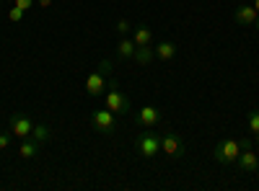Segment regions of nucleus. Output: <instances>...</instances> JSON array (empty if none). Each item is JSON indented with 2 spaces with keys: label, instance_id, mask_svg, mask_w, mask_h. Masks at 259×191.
Instances as JSON below:
<instances>
[{
  "label": "nucleus",
  "instance_id": "obj_1",
  "mask_svg": "<svg viewBox=\"0 0 259 191\" xmlns=\"http://www.w3.org/2000/svg\"><path fill=\"white\" fill-rule=\"evenodd\" d=\"M106 109L114 111V116H124L130 114V98L117 88V80L109 78V93H106Z\"/></svg>",
  "mask_w": 259,
  "mask_h": 191
},
{
  "label": "nucleus",
  "instance_id": "obj_2",
  "mask_svg": "<svg viewBox=\"0 0 259 191\" xmlns=\"http://www.w3.org/2000/svg\"><path fill=\"white\" fill-rule=\"evenodd\" d=\"M239 153H241L239 140H221L218 145H215V150H212V158L218 160L221 165H231V163H236Z\"/></svg>",
  "mask_w": 259,
  "mask_h": 191
},
{
  "label": "nucleus",
  "instance_id": "obj_3",
  "mask_svg": "<svg viewBox=\"0 0 259 191\" xmlns=\"http://www.w3.org/2000/svg\"><path fill=\"white\" fill-rule=\"evenodd\" d=\"M161 153H166L171 160H179V158H184V153H187V145H184L182 135H177V132H166V135L161 137Z\"/></svg>",
  "mask_w": 259,
  "mask_h": 191
},
{
  "label": "nucleus",
  "instance_id": "obj_4",
  "mask_svg": "<svg viewBox=\"0 0 259 191\" xmlns=\"http://www.w3.org/2000/svg\"><path fill=\"white\" fill-rule=\"evenodd\" d=\"M135 147L143 158H156L161 153V135L156 132H143L138 140H135Z\"/></svg>",
  "mask_w": 259,
  "mask_h": 191
},
{
  "label": "nucleus",
  "instance_id": "obj_5",
  "mask_svg": "<svg viewBox=\"0 0 259 191\" xmlns=\"http://www.w3.org/2000/svg\"><path fill=\"white\" fill-rule=\"evenodd\" d=\"M91 124H94V130H96V132H101V135H112V132L117 130L114 111H109V109L94 111V114H91Z\"/></svg>",
  "mask_w": 259,
  "mask_h": 191
},
{
  "label": "nucleus",
  "instance_id": "obj_6",
  "mask_svg": "<svg viewBox=\"0 0 259 191\" xmlns=\"http://www.w3.org/2000/svg\"><path fill=\"white\" fill-rule=\"evenodd\" d=\"M8 124H11V135H16V137H31L34 121H31V119H29L26 114H21V111L11 114Z\"/></svg>",
  "mask_w": 259,
  "mask_h": 191
},
{
  "label": "nucleus",
  "instance_id": "obj_7",
  "mask_svg": "<svg viewBox=\"0 0 259 191\" xmlns=\"http://www.w3.org/2000/svg\"><path fill=\"white\" fill-rule=\"evenodd\" d=\"M106 88H109V80H106V75L101 70H96V73H91L89 78H85V91H89L91 98H99Z\"/></svg>",
  "mask_w": 259,
  "mask_h": 191
},
{
  "label": "nucleus",
  "instance_id": "obj_8",
  "mask_svg": "<svg viewBox=\"0 0 259 191\" xmlns=\"http://www.w3.org/2000/svg\"><path fill=\"white\" fill-rule=\"evenodd\" d=\"M236 168H239L241 173H256L259 171V158L254 150H241L239 158H236Z\"/></svg>",
  "mask_w": 259,
  "mask_h": 191
},
{
  "label": "nucleus",
  "instance_id": "obj_9",
  "mask_svg": "<svg viewBox=\"0 0 259 191\" xmlns=\"http://www.w3.org/2000/svg\"><path fill=\"white\" fill-rule=\"evenodd\" d=\"M163 119L161 109H156V106H143V109L138 111V124L148 126V130H153V126H158Z\"/></svg>",
  "mask_w": 259,
  "mask_h": 191
},
{
  "label": "nucleus",
  "instance_id": "obj_10",
  "mask_svg": "<svg viewBox=\"0 0 259 191\" xmlns=\"http://www.w3.org/2000/svg\"><path fill=\"white\" fill-rule=\"evenodd\" d=\"M256 8L254 6H239V8H236L233 11V21H236V24H239V26H254V21H256Z\"/></svg>",
  "mask_w": 259,
  "mask_h": 191
},
{
  "label": "nucleus",
  "instance_id": "obj_11",
  "mask_svg": "<svg viewBox=\"0 0 259 191\" xmlns=\"http://www.w3.org/2000/svg\"><path fill=\"white\" fill-rule=\"evenodd\" d=\"M39 150H41V142H36L34 137H24V142H21V147H18V155L24 160H31V158L39 155Z\"/></svg>",
  "mask_w": 259,
  "mask_h": 191
},
{
  "label": "nucleus",
  "instance_id": "obj_12",
  "mask_svg": "<svg viewBox=\"0 0 259 191\" xmlns=\"http://www.w3.org/2000/svg\"><path fill=\"white\" fill-rule=\"evenodd\" d=\"M153 52H156L158 59L168 62V59H174V57H177V44H174V41H161V44L153 47Z\"/></svg>",
  "mask_w": 259,
  "mask_h": 191
},
{
  "label": "nucleus",
  "instance_id": "obj_13",
  "mask_svg": "<svg viewBox=\"0 0 259 191\" xmlns=\"http://www.w3.org/2000/svg\"><path fill=\"white\" fill-rule=\"evenodd\" d=\"M150 39H153V34H150V29L145 24H138L135 26V34H133V41H135V47H148L150 44Z\"/></svg>",
  "mask_w": 259,
  "mask_h": 191
},
{
  "label": "nucleus",
  "instance_id": "obj_14",
  "mask_svg": "<svg viewBox=\"0 0 259 191\" xmlns=\"http://www.w3.org/2000/svg\"><path fill=\"white\" fill-rule=\"evenodd\" d=\"M133 54H135V41L127 39V36H122L119 44H117V57H119V59H133Z\"/></svg>",
  "mask_w": 259,
  "mask_h": 191
},
{
  "label": "nucleus",
  "instance_id": "obj_15",
  "mask_svg": "<svg viewBox=\"0 0 259 191\" xmlns=\"http://www.w3.org/2000/svg\"><path fill=\"white\" fill-rule=\"evenodd\" d=\"M156 57V52H153V47H135V54H133V59L138 62V65H148V62L150 59H153Z\"/></svg>",
  "mask_w": 259,
  "mask_h": 191
},
{
  "label": "nucleus",
  "instance_id": "obj_16",
  "mask_svg": "<svg viewBox=\"0 0 259 191\" xmlns=\"http://www.w3.org/2000/svg\"><path fill=\"white\" fill-rule=\"evenodd\" d=\"M31 137H34L36 142H41V145H45V142H50V137H52V130H50L47 124H34Z\"/></svg>",
  "mask_w": 259,
  "mask_h": 191
},
{
  "label": "nucleus",
  "instance_id": "obj_17",
  "mask_svg": "<svg viewBox=\"0 0 259 191\" xmlns=\"http://www.w3.org/2000/svg\"><path fill=\"white\" fill-rule=\"evenodd\" d=\"M246 121H249V130L254 132V140L259 142V109H254V111H249V116H246Z\"/></svg>",
  "mask_w": 259,
  "mask_h": 191
},
{
  "label": "nucleus",
  "instance_id": "obj_18",
  "mask_svg": "<svg viewBox=\"0 0 259 191\" xmlns=\"http://www.w3.org/2000/svg\"><path fill=\"white\" fill-rule=\"evenodd\" d=\"M24 13H26L24 8H18V6H13V8L8 11V18L13 21V24H18V21H21V18H24Z\"/></svg>",
  "mask_w": 259,
  "mask_h": 191
},
{
  "label": "nucleus",
  "instance_id": "obj_19",
  "mask_svg": "<svg viewBox=\"0 0 259 191\" xmlns=\"http://www.w3.org/2000/svg\"><path fill=\"white\" fill-rule=\"evenodd\" d=\"M99 70H101L106 78H112V70H114V68H112V62H109V59H101V62H99Z\"/></svg>",
  "mask_w": 259,
  "mask_h": 191
},
{
  "label": "nucleus",
  "instance_id": "obj_20",
  "mask_svg": "<svg viewBox=\"0 0 259 191\" xmlns=\"http://www.w3.org/2000/svg\"><path fill=\"white\" fill-rule=\"evenodd\" d=\"M127 31H130V21L119 18V21H117V34H119V36H127Z\"/></svg>",
  "mask_w": 259,
  "mask_h": 191
},
{
  "label": "nucleus",
  "instance_id": "obj_21",
  "mask_svg": "<svg viewBox=\"0 0 259 191\" xmlns=\"http://www.w3.org/2000/svg\"><path fill=\"white\" fill-rule=\"evenodd\" d=\"M8 145H11V135H6V132H3V135H0V150H6Z\"/></svg>",
  "mask_w": 259,
  "mask_h": 191
},
{
  "label": "nucleus",
  "instance_id": "obj_22",
  "mask_svg": "<svg viewBox=\"0 0 259 191\" xmlns=\"http://www.w3.org/2000/svg\"><path fill=\"white\" fill-rule=\"evenodd\" d=\"M31 3H34V0H16V6H18V8H24V11H29Z\"/></svg>",
  "mask_w": 259,
  "mask_h": 191
},
{
  "label": "nucleus",
  "instance_id": "obj_23",
  "mask_svg": "<svg viewBox=\"0 0 259 191\" xmlns=\"http://www.w3.org/2000/svg\"><path fill=\"white\" fill-rule=\"evenodd\" d=\"M239 145H241V150H251V140H246V137L239 140Z\"/></svg>",
  "mask_w": 259,
  "mask_h": 191
},
{
  "label": "nucleus",
  "instance_id": "obj_24",
  "mask_svg": "<svg viewBox=\"0 0 259 191\" xmlns=\"http://www.w3.org/2000/svg\"><path fill=\"white\" fill-rule=\"evenodd\" d=\"M39 6H41V8H50V6H52V0H39Z\"/></svg>",
  "mask_w": 259,
  "mask_h": 191
},
{
  "label": "nucleus",
  "instance_id": "obj_25",
  "mask_svg": "<svg viewBox=\"0 0 259 191\" xmlns=\"http://www.w3.org/2000/svg\"><path fill=\"white\" fill-rule=\"evenodd\" d=\"M254 29H256V34H259V16H256V21H254Z\"/></svg>",
  "mask_w": 259,
  "mask_h": 191
},
{
  "label": "nucleus",
  "instance_id": "obj_26",
  "mask_svg": "<svg viewBox=\"0 0 259 191\" xmlns=\"http://www.w3.org/2000/svg\"><path fill=\"white\" fill-rule=\"evenodd\" d=\"M254 8H256V13H259V0H254Z\"/></svg>",
  "mask_w": 259,
  "mask_h": 191
},
{
  "label": "nucleus",
  "instance_id": "obj_27",
  "mask_svg": "<svg viewBox=\"0 0 259 191\" xmlns=\"http://www.w3.org/2000/svg\"><path fill=\"white\" fill-rule=\"evenodd\" d=\"M0 6H3V0H0Z\"/></svg>",
  "mask_w": 259,
  "mask_h": 191
}]
</instances>
